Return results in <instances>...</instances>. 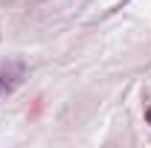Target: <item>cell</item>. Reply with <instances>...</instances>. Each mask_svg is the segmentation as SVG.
Here are the masks:
<instances>
[{
  "label": "cell",
  "mask_w": 151,
  "mask_h": 148,
  "mask_svg": "<svg viewBox=\"0 0 151 148\" xmlns=\"http://www.w3.org/2000/svg\"><path fill=\"white\" fill-rule=\"evenodd\" d=\"M20 78H23V67H20V64H15V61L0 64V99L15 90L20 84Z\"/></svg>",
  "instance_id": "obj_1"
},
{
  "label": "cell",
  "mask_w": 151,
  "mask_h": 148,
  "mask_svg": "<svg viewBox=\"0 0 151 148\" xmlns=\"http://www.w3.org/2000/svg\"><path fill=\"white\" fill-rule=\"evenodd\" d=\"M145 119H148V125H151V108H148V113H145Z\"/></svg>",
  "instance_id": "obj_2"
}]
</instances>
